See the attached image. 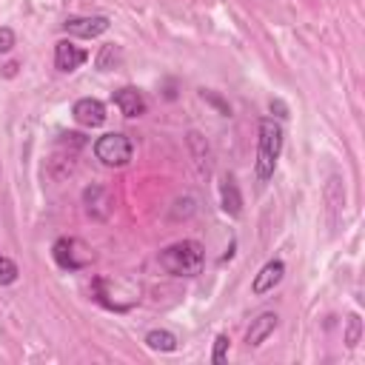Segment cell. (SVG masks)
<instances>
[{
	"instance_id": "6da1fadb",
	"label": "cell",
	"mask_w": 365,
	"mask_h": 365,
	"mask_svg": "<svg viewBox=\"0 0 365 365\" xmlns=\"http://www.w3.org/2000/svg\"><path fill=\"white\" fill-rule=\"evenodd\" d=\"M285 131L274 117L259 120V137H257V160H254V174L259 182H268L277 171V160L282 154Z\"/></svg>"
},
{
	"instance_id": "7a4b0ae2",
	"label": "cell",
	"mask_w": 365,
	"mask_h": 365,
	"mask_svg": "<svg viewBox=\"0 0 365 365\" xmlns=\"http://www.w3.org/2000/svg\"><path fill=\"white\" fill-rule=\"evenodd\" d=\"M160 268L171 277H194L205 265V248L197 240H177L160 251Z\"/></svg>"
},
{
	"instance_id": "3957f363",
	"label": "cell",
	"mask_w": 365,
	"mask_h": 365,
	"mask_svg": "<svg viewBox=\"0 0 365 365\" xmlns=\"http://www.w3.org/2000/svg\"><path fill=\"white\" fill-rule=\"evenodd\" d=\"M94 157L108 168H123L134 157V143L123 131H108L94 140Z\"/></svg>"
},
{
	"instance_id": "277c9868",
	"label": "cell",
	"mask_w": 365,
	"mask_h": 365,
	"mask_svg": "<svg viewBox=\"0 0 365 365\" xmlns=\"http://www.w3.org/2000/svg\"><path fill=\"white\" fill-rule=\"evenodd\" d=\"M111 20L106 14H88V17H66L63 20V31L66 34H74V37H83V40H91V37H100L103 31H108Z\"/></svg>"
},
{
	"instance_id": "5b68a950",
	"label": "cell",
	"mask_w": 365,
	"mask_h": 365,
	"mask_svg": "<svg viewBox=\"0 0 365 365\" xmlns=\"http://www.w3.org/2000/svg\"><path fill=\"white\" fill-rule=\"evenodd\" d=\"M71 117L83 125V128H97L106 123V103L97 97H80L71 106Z\"/></svg>"
},
{
	"instance_id": "8992f818",
	"label": "cell",
	"mask_w": 365,
	"mask_h": 365,
	"mask_svg": "<svg viewBox=\"0 0 365 365\" xmlns=\"http://www.w3.org/2000/svg\"><path fill=\"white\" fill-rule=\"evenodd\" d=\"M285 277V262L282 259H268L251 279V294L254 297H265L268 291H274Z\"/></svg>"
},
{
	"instance_id": "52a82bcc",
	"label": "cell",
	"mask_w": 365,
	"mask_h": 365,
	"mask_svg": "<svg viewBox=\"0 0 365 365\" xmlns=\"http://www.w3.org/2000/svg\"><path fill=\"white\" fill-rule=\"evenodd\" d=\"M111 103H114V106L120 108V114H123V117H128V120L143 117V114H145V108H148V103H145L143 91H140V88H134V86H123V88H117V91L111 94Z\"/></svg>"
},
{
	"instance_id": "ba28073f",
	"label": "cell",
	"mask_w": 365,
	"mask_h": 365,
	"mask_svg": "<svg viewBox=\"0 0 365 365\" xmlns=\"http://www.w3.org/2000/svg\"><path fill=\"white\" fill-rule=\"evenodd\" d=\"M86 60H88V51L80 48V46H74L71 40H57V43H54V66H57V71L71 74V71L80 68Z\"/></svg>"
},
{
	"instance_id": "9c48e42d",
	"label": "cell",
	"mask_w": 365,
	"mask_h": 365,
	"mask_svg": "<svg viewBox=\"0 0 365 365\" xmlns=\"http://www.w3.org/2000/svg\"><path fill=\"white\" fill-rule=\"evenodd\" d=\"M83 205H86L88 217L106 220L111 214V191L103 185H86L83 188Z\"/></svg>"
},
{
	"instance_id": "30bf717a",
	"label": "cell",
	"mask_w": 365,
	"mask_h": 365,
	"mask_svg": "<svg viewBox=\"0 0 365 365\" xmlns=\"http://www.w3.org/2000/svg\"><path fill=\"white\" fill-rule=\"evenodd\" d=\"M277 325H279V317L274 311H262L257 319H251V328L245 331V345L248 348H259L277 331Z\"/></svg>"
},
{
	"instance_id": "8fae6325",
	"label": "cell",
	"mask_w": 365,
	"mask_h": 365,
	"mask_svg": "<svg viewBox=\"0 0 365 365\" xmlns=\"http://www.w3.org/2000/svg\"><path fill=\"white\" fill-rule=\"evenodd\" d=\"M220 205L228 217H240L242 214V194H240V185L234 180V174H225L220 180Z\"/></svg>"
},
{
	"instance_id": "7c38bea8",
	"label": "cell",
	"mask_w": 365,
	"mask_h": 365,
	"mask_svg": "<svg viewBox=\"0 0 365 365\" xmlns=\"http://www.w3.org/2000/svg\"><path fill=\"white\" fill-rule=\"evenodd\" d=\"M74 240L71 237H60V240H54V245H51V257H54V262L63 268V271H80L83 265H86V259H77L74 257Z\"/></svg>"
},
{
	"instance_id": "4fadbf2b",
	"label": "cell",
	"mask_w": 365,
	"mask_h": 365,
	"mask_svg": "<svg viewBox=\"0 0 365 365\" xmlns=\"http://www.w3.org/2000/svg\"><path fill=\"white\" fill-rule=\"evenodd\" d=\"M325 202H328V225L334 228L339 222V211L345 205V188H342V180L339 174H334L325 185Z\"/></svg>"
},
{
	"instance_id": "5bb4252c",
	"label": "cell",
	"mask_w": 365,
	"mask_h": 365,
	"mask_svg": "<svg viewBox=\"0 0 365 365\" xmlns=\"http://www.w3.org/2000/svg\"><path fill=\"white\" fill-rule=\"evenodd\" d=\"M143 342H145V348L160 351V354L177 351V334H171V331H165V328H151V331L143 336Z\"/></svg>"
},
{
	"instance_id": "9a60e30c",
	"label": "cell",
	"mask_w": 365,
	"mask_h": 365,
	"mask_svg": "<svg viewBox=\"0 0 365 365\" xmlns=\"http://www.w3.org/2000/svg\"><path fill=\"white\" fill-rule=\"evenodd\" d=\"M359 339H362V319H359V314H348V319H345V345L356 348Z\"/></svg>"
},
{
	"instance_id": "2e32d148",
	"label": "cell",
	"mask_w": 365,
	"mask_h": 365,
	"mask_svg": "<svg viewBox=\"0 0 365 365\" xmlns=\"http://www.w3.org/2000/svg\"><path fill=\"white\" fill-rule=\"evenodd\" d=\"M20 277V268L14 259H9L6 254H0V285H14Z\"/></svg>"
},
{
	"instance_id": "e0dca14e",
	"label": "cell",
	"mask_w": 365,
	"mask_h": 365,
	"mask_svg": "<svg viewBox=\"0 0 365 365\" xmlns=\"http://www.w3.org/2000/svg\"><path fill=\"white\" fill-rule=\"evenodd\" d=\"M228 345H231V339H228V334H217L214 336V351H211V362L214 365H220V362H225L228 359Z\"/></svg>"
},
{
	"instance_id": "ac0fdd59",
	"label": "cell",
	"mask_w": 365,
	"mask_h": 365,
	"mask_svg": "<svg viewBox=\"0 0 365 365\" xmlns=\"http://www.w3.org/2000/svg\"><path fill=\"white\" fill-rule=\"evenodd\" d=\"M117 60H120V48H117L114 43H108V46H103V51L97 54V68H100V71H108L111 63H117Z\"/></svg>"
},
{
	"instance_id": "d6986e66",
	"label": "cell",
	"mask_w": 365,
	"mask_h": 365,
	"mask_svg": "<svg viewBox=\"0 0 365 365\" xmlns=\"http://www.w3.org/2000/svg\"><path fill=\"white\" fill-rule=\"evenodd\" d=\"M200 97H202L205 103H211V106H214V108H217L222 117H228V114H231V106H228V103H225L220 94H214V91H208V88H202V91H200Z\"/></svg>"
},
{
	"instance_id": "ffe728a7",
	"label": "cell",
	"mask_w": 365,
	"mask_h": 365,
	"mask_svg": "<svg viewBox=\"0 0 365 365\" xmlns=\"http://www.w3.org/2000/svg\"><path fill=\"white\" fill-rule=\"evenodd\" d=\"M14 43H17L14 31H11L9 26H0V54H9V51L14 48Z\"/></svg>"
},
{
	"instance_id": "44dd1931",
	"label": "cell",
	"mask_w": 365,
	"mask_h": 365,
	"mask_svg": "<svg viewBox=\"0 0 365 365\" xmlns=\"http://www.w3.org/2000/svg\"><path fill=\"white\" fill-rule=\"evenodd\" d=\"M268 108H271V111H274V114H277L279 120H288V117H291V114H288V106H285V103H282L279 97H274V100L268 103Z\"/></svg>"
},
{
	"instance_id": "7402d4cb",
	"label": "cell",
	"mask_w": 365,
	"mask_h": 365,
	"mask_svg": "<svg viewBox=\"0 0 365 365\" xmlns=\"http://www.w3.org/2000/svg\"><path fill=\"white\" fill-rule=\"evenodd\" d=\"M17 68H20V66H17V63H9V66H6V71H3V74H6V77H14V74H17Z\"/></svg>"
}]
</instances>
